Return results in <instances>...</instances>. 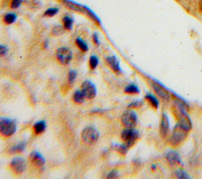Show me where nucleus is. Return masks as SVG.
<instances>
[{"instance_id":"18","label":"nucleus","mask_w":202,"mask_h":179,"mask_svg":"<svg viewBox=\"0 0 202 179\" xmlns=\"http://www.w3.org/2000/svg\"><path fill=\"white\" fill-rule=\"evenodd\" d=\"M65 4H66V7H68L70 9L73 10L74 11H78V12H84L86 11L85 10V7H81L80 5L77 3H74L73 2H70V1H64Z\"/></svg>"},{"instance_id":"27","label":"nucleus","mask_w":202,"mask_h":179,"mask_svg":"<svg viewBox=\"0 0 202 179\" xmlns=\"http://www.w3.org/2000/svg\"><path fill=\"white\" fill-rule=\"evenodd\" d=\"M59 12V9L58 8H55V7H53V8H49L47 11L44 12V16H46V17H53V16L56 15Z\"/></svg>"},{"instance_id":"32","label":"nucleus","mask_w":202,"mask_h":179,"mask_svg":"<svg viewBox=\"0 0 202 179\" xmlns=\"http://www.w3.org/2000/svg\"><path fill=\"white\" fill-rule=\"evenodd\" d=\"M119 177V173L115 170H112V171L108 174V176H107L108 178H116V177Z\"/></svg>"},{"instance_id":"24","label":"nucleus","mask_w":202,"mask_h":179,"mask_svg":"<svg viewBox=\"0 0 202 179\" xmlns=\"http://www.w3.org/2000/svg\"><path fill=\"white\" fill-rule=\"evenodd\" d=\"M130 148L129 145L125 144V143H124V144H120V145H117L116 146L117 151H119V153H121L122 155H125V154H126L128 150H129Z\"/></svg>"},{"instance_id":"29","label":"nucleus","mask_w":202,"mask_h":179,"mask_svg":"<svg viewBox=\"0 0 202 179\" xmlns=\"http://www.w3.org/2000/svg\"><path fill=\"white\" fill-rule=\"evenodd\" d=\"M64 29L65 28H63L60 25H57V26L54 27V28L52 30V33L55 36H59L64 33Z\"/></svg>"},{"instance_id":"13","label":"nucleus","mask_w":202,"mask_h":179,"mask_svg":"<svg viewBox=\"0 0 202 179\" xmlns=\"http://www.w3.org/2000/svg\"><path fill=\"white\" fill-rule=\"evenodd\" d=\"M106 61L107 63H108V66H110V67L112 68V70H113V71H115V73H121V72H122L119 62L118 61V59H116L115 56L108 57L106 59Z\"/></svg>"},{"instance_id":"17","label":"nucleus","mask_w":202,"mask_h":179,"mask_svg":"<svg viewBox=\"0 0 202 179\" xmlns=\"http://www.w3.org/2000/svg\"><path fill=\"white\" fill-rule=\"evenodd\" d=\"M145 99L148 101V103H150V105H151L152 107H154L155 109H158V107H159V100L156 99V97H155L153 95H152V94H149V93H148V94H147L146 96H145Z\"/></svg>"},{"instance_id":"34","label":"nucleus","mask_w":202,"mask_h":179,"mask_svg":"<svg viewBox=\"0 0 202 179\" xmlns=\"http://www.w3.org/2000/svg\"><path fill=\"white\" fill-rule=\"evenodd\" d=\"M92 40H93V42L95 43V44L99 45V37H98L97 33H94V34L92 35Z\"/></svg>"},{"instance_id":"15","label":"nucleus","mask_w":202,"mask_h":179,"mask_svg":"<svg viewBox=\"0 0 202 179\" xmlns=\"http://www.w3.org/2000/svg\"><path fill=\"white\" fill-rule=\"evenodd\" d=\"M46 122L44 121H39V122H36L33 125V129L36 134H41L45 131L46 129Z\"/></svg>"},{"instance_id":"25","label":"nucleus","mask_w":202,"mask_h":179,"mask_svg":"<svg viewBox=\"0 0 202 179\" xmlns=\"http://www.w3.org/2000/svg\"><path fill=\"white\" fill-rule=\"evenodd\" d=\"M85 10H86V13L89 16V17H90L91 19L93 20L94 21H96V22L98 23V24H100V21H99V18H98L97 16H96L94 13L92 12L90 9H89L88 7H85Z\"/></svg>"},{"instance_id":"6","label":"nucleus","mask_w":202,"mask_h":179,"mask_svg":"<svg viewBox=\"0 0 202 179\" xmlns=\"http://www.w3.org/2000/svg\"><path fill=\"white\" fill-rule=\"evenodd\" d=\"M56 57L61 64L67 65L73 59V53L67 47H60L56 51Z\"/></svg>"},{"instance_id":"23","label":"nucleus","mask_w":202,"mask_h":179,"mask_svg":"<svg viewBox=\"0 0 202 179\" xmlns=\"http://www.w3.org/2000/svg\"><path fill=\"white\" fill-rule=\"evenodd\" d=\"M89 67H90L91 70H95L97 67L98 64H99V59L96 57V55H92L89 59Z\"/></svg>"},{"instance_id":"8","label":"nucleus","mask_w":202,"mask_h":179,"mask_svg":"<svg viewBox=\"0 0 202 179\" xmlns=\"http://www.w3.org/2000/svg\"><path fill=\"white\" fill-rule=\"evenodd\" d=\"M81 92L86 99H92L96 96V89L94 84L89 81H86L81 85Z\"/></svg>"},{"instance_id":"2","label":"nucleus","mask_w":202,"mask_h":179,"mask_svg":"<svg viewBox=\"0 0 202 179\" xmlns=\"http://www.w3.org/2000/svg\"><path fill=\"white\" fill-rule=\"evenodd\" d=\"M188 133L187 130H185L183 128H182L178 124L174 126L173 129L172 134L170 138V143L172 146H178L187 138Z\"/></svg>"},{"instance_id":"14","label":"nucleus","mask_w":202,"mask_h":179,"mask_svg":"<svg viewBox=\"0 0 202 179\" xmlns=\"http://www.w3.org/2000/svg\"><path fill=\"white\" fill-rule=\"evenodd\" d=\"M26 147V144L24 142H20L17 144H14L8 149V152L10 154H16V153H20L24 151Z\"/></svg>"},{"instance_id":"22","label":"nucleus","mask_w":202,"mask_h":179,"mask_svg":"<svg viewBox=\"0 0 202 179\" xmlns=\"http://www.w3.org/2000/svg\"><path fill=\"white\" fill-rule=\"evenodd\" d=\"M76 44L79 47V49L81 50H82L83 52H86V51L89 50V47H88L87 44L81 37L76 39Z\"/></svg>"},{"instance_id":"35","label":"nucleus","mask_w":202,"mask_h":179,"mask_svg":"<svg viewBox=\"0 0 202 179\" xmlns=\"http://www.w3.org/2000/svg\"><path fill=\"white\" fill-rule=\"evenodd\" d=\"M151 168H152V169H156V166H155V165H152Z\"/></svg>"},{"instance_id":"28","label":"nucleus","mask_w":202,"mask_h":179,"mask_svg":"<svg viewBox=\"0 0 202 179\" xmlns=\"http://www.w3.org/2000/svg\"><path fill=\"white\" fill-rule=\"evenodd\" d=\"M77 72L75 71V70H70V72H69V74H68V81L69 83H70V85H72V84H73V82L75 81V80H76V78H77Z\"/></svg>"},{"instance_id":"5","label":"nucleus","mask_w":202,"mask_h":179,"mask_svg":"<svg viewBox=\"0 0 202 179\" xmlns=\"http://www.w3.org/2000/svg\"><path fill=\"white\" fill-rule=\"evenodd\" d=\"M121 121L126 128H134L138 123V115L133 110H127L122 114Z\"/></svg>"},{"instance_id":"16","label":"nucleus","mask_w":202,"mask_h":179,"mask_svg":"<svg viewBox=\"0 0 202 179\" xmlns=\"http://www.w3.org/2000/svg\"><path fill=\"white\" fill-rule=\"evenodd\" d=\"M124 92H125V93H126V94L136 95V94H139L140 89L136 85L131 84V85H127V86L125 88Z\"/></svg>"},{"instance_id":"31","label":"nucleus","mask_w":202,"mask_h":179,"mask_svg":"<svg viewBox=\"0 0 202 179\" xmlns=\"http://www.w3.org/2000/svg\"><path fill=\"white\" fill-rule=\"evenodd\" d=\"M23 0H11V7L12 9H17L22 3Z\"/></svg>"},{"instance_id":"20","label":"nucleus","mask_w":202,"mask_h":179,"mask_svg":"<svg viewBox=\"0 0 202 179\" xmlns=\"http://www.w3.org/2000/svg\"><path fill=\"white\" fill-rule=\"evenodd\" d=\"M73 20L70 18V16H65L63 18V24L65 29L70 31L72 29V27H73Z\"/></svg>"},{"instance_id":"30","label":"nucleus","mask_w":202,"mask_h":179,"mask_svg":"<svg viewBox=\"0 0 202 179\" xmlns=\"http://www.w3.org/2000/svg\"><path fill=\"white\" fill-rule=\"evenodd\" d=\"M143 104H144L143 101L136 100V101H134V102H132L131 103H130V104L128 105V107L129 108H138V107H141Z\"/></svg>"},{"instance_id":"11","label":"nucleus","mask_w":202,"mask_h":179,"mask_svg":"<svg viewBox=\"0 0 202 179\" xmlns=\"http://www.w3.org/2000/svg\"><path fill=\"white\" fill-rule=\"evenodd\" d=\"M29 159L31 164H33L37 167H43L45 164V159H44V157L42 156L41 154H40L37 151H33L30 153Z\"/></svg>"},{"instance_id":"3","label":"nucleus","mask_w":202,"mask_h":179,"mask_svg":"<svg viewBox=\"0 0 202 179\" xmlns=\"http://www.w3.org/2000/svg\"><path fill=\"white\" fill-rule=\"evenodd\" d=\"M99 138V133L96 128L92 126L86 127L81 133V139L84 143L89 144H93L98 141Z\"/></svg>"},{"instance_id":"12","label":"nucleus","mask_w":202,"mask_h":179,"mask_svg":"<svg viewBox=\"0 0 202 179\" xmlns=\"http://www.w3.org/2000/svg\"><path fill=\"white\" fill-rule=\"evenodd\" d=\"M166 159L168 161L171 165H175V164H182L181 158L178 153L175 151H169L166 154Z\"/></svg>"},{"instance_id":"9","label":"nucleus","mask_w":202,"mask_h":179,"mask_svg":"<svg viewBox=\"0 0 202 179\" xmlns=\"http://www.w3.org/2000/svg\"><path fill=\"white\" fill-rule=\"evenodd\" d=\"M152 89H153L156 94L160 98H161V99L166 101H169L171 99V95H170L169 92H167L166 89H164L158 83L152 82Z\"/></svg>"},{"instance_id":"7","label":"nucleus","mask_w":202,"mask_h":179,"mask_svg":"<svg viewBox=\"0 0 202 179\" xmlns=\"http://www.w3.org/2000/svg\"><path fill=\"white\" fill-rule=\"evenodd\" d=\"M10 167L14 174L17 175H20L26 170V163H25L24 159L21 158V157H15L11 161Z\"/></svg>"},{"instance_id":"33","label":"nucleus","mask_w":202,"mask_h":179,"mask_svg":"<svg viewBox=\"0 0 202 179\" xmlns=\"http://www.w3.org/2000/svg\"><path fill=\"white\" fill-rule=\"evenodd\" d=\"M8 51V48L4 45H0V57L6 55Z\"/></svg>"},{"instance_id":"26","label":"nucleus","mask_w":202,"mask_h":179,"mask_svg":"<svg viewBox=\"0 0 202 179\" xmlns=\"http://www.w3.org/2000/svg\"><path fill=\"white\" fill-rule=\"evenodd\" d=\"M175 174H176V176H177V177H178V178H181V179L190 178V176L189 175V174H187L186 171H184L183 170H181V169H179V170H177V171L175 172Z\"/></svg>"},{"instance_id":"21","label":"nucleus","mask_w":202,"mask_h":179,"mask_svg":"<svg viewBox=\"0 0 202 179\" xmlns=\"http://www.w3.org/2000/svg\"><path fill=\"white\" fill-rule=\"evenodd\" d=\"M17 20V15L14 13H8L3 18V21L7 24H11L14 23Z\"/></svg>"},{"instance_id":"1","label":"nucleus","mask_w":202,"mask_h":179,"mask_svg":"<svg viewBox=\"0 0 202 179\" xmlns=\"http://www.w3.org/2000/svg\"><path fill=\"white\" fill-rule=\"evenodd\" d=\"M17 130L16 122L12 119L0 118V134L5 138H10L14 135Z\"/></svg>"},{"instance_id":"4","label":"nucleus","mask_w":202,"mask_h":179,"mask_svg":"<svg viewBox=\"0 0 202 179\" xmlns=\"http://www.w3.org/2000/svg\"><path fill=\"white\" fill-rule=\"evenodd\" d=\"M121 138L122 141L128 144L130 148L133 146L137 140L139 138V133L138 130L134 129V128H126L123 129L121 133Z\"/></svg>"},{"instance_id":"19","label":"nucleus","mask_w":202,"mask_h":179,"mask_svg":"<svg viewBox=\"0 0 202 179\" xmlns=\"http://www.w3.org/2000/svg\"><path fill=\"white\" fill-rule=\"evenodd\" d=\"M73 99L75 103L81 104V103H84V101L86 99V97L84 96L83 92H81V90H77L74 92V94H73Z\"/></svg>"},{"instance_id":"10","label":"nucleus","mask_w":202,"mask_h":179,"mask_svg":"<svg viewBox=\"0 0 202 179\" xmlns=\"http://www.w3.org/2000/svg\"><path fill=\"white\" fill-rule=\"evenodd\" d=\"M169 118L166 114L163 113L160 124V134L163 138H166L169 131Z\"/></svg>"}]
</instances>
